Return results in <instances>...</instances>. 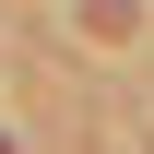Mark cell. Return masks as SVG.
Returning a JSON list of instances; mask_svg holds the SVG:
<instances>
[{
  "instance_id": "6da1fadb",
  "label": "cell",
  "mask_w": 154,
  "mask_h": 154,
  "mask_svg": "<svg viewBox=\"0 0 154 154\" xmlns=\"http://www.w3.org/2000/svg\"><path fill=\"white\" fill-rule=\"evenodd\" d=\"M0 154H12V142H0Z\"/></svg>"
}]
</instances>
